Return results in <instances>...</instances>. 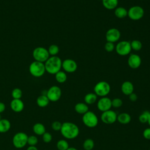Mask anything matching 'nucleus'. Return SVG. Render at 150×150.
Segmentation results:
<instances>
[{"label": "nucleus", "mask_w": 150, "mask_h": 150, "mask_svg": "<svg viewBox=\"0 0 150 150\" xmlns=\"http://www.w3.org/2000/svg\"><path fill=\"white\" fill-rule=\"evenodd\" d=\"M33 130L36 134L39 135H42L46 132V129L44 125L39 122L36 123L33 125Z\"/></svg>", "instance_id": "obj_25"}, {"label": "nucleus", "mask_w": 150, "mask_h": 150, "mask_svg": "<svg viewBox=\"0 0 150 150\" xmlns=\"http://www.w3.org/2000/svg\"><path fill=\"white\" fill-rule=\"evenodd\" d=\"M121 37V33L117 28H110L105 33L107 42L114 43L117 42Z\"/></svg>", "instance_id": "obj_12"}, {"label": "nucleus", "mask_w": 150, "mask_h": 150, "mask_svg": "<svg viewBox=\"0 0 150 150\" xmlns=\"http://www.w3.org/2000/svg\"><path fill=\"white\" fill-rule=\"evenodd\" d=\"M97 106L98 109L102 112L111 110L112 107L111 100L107 96L101 97L97 101Z\"/></svg>", "instance_id": "obj_13"}, {"label": "nucleus", "mask_w": 150, "mask_h": 150, "mask_svg": "<svg viewBox=\"0 0 150 150\" xmlns=\"http://www.w3.org/2000/svg\"><path fill=\"white\" fill-rule=\"evenodd\" d=\"M47 50L49 55H51L52 56H56L59 52V47L57 45L53 44L49 47Z\"/></svg>", "instance_id": "obj_30"}, {"label": "nucleus", "mask_w": 150, "mask_h": 150, "mask_svg": "<svg viewBox=\"0 0 150 150\" xmlns=\"http://www.w3.org/2000/svg\"><path fill=\"white\" fill-rule=\"evenodd\" d=\"M28 136L23 132L16 133L13 137L12 143L15 147L22 148L27 144Z\"/></svg>", "instance_id": "obj_8"}, {"label": "nucleus", "mask_w": 150, "mask_h": 150, "mask_svg": "<svg viewBox=\"0 0 150 150\" xmlns=\"http://www.w3.org/2000/svg\"><path fill=\"white\" fill-rule=\"evenodd\" d=\"M67 150H78V149H76V148H74V147H69Z\"/></svg>", "instance_id": "obj_42"}, {"label": "nucleus", "mask_w": 150, "mask_h": 150, "mask_svg": "<svg viewBox=\"0 0 150 150\" xmlns=\"http://www.w3.org/2000/svg\"><path fill=\"white\" fill-rule=\"evenodd\" d=\"M38 142V139L36 136L30 135L28 138L27 144L29 145V146H35Z\"/></svg>", "instance_id": "obj_33"}, {"label": "nucleus", "mask_w": 150, "mask_h": 150, "mask_svg": "<svg viewBox=\"0 0 150 150\" xmlns=\"http://www.w3.org/2000/svg\"><path fill=\"white\" fill-rule=\"evenodd\" d=\"M26 150H38V149L35 146H29Z\"/></svg>", "instance_id": "obj_41"}, {"label": "nucleus", "mask_w": 150, "mask_h": 150, "mask_svg": "<svg viewBox=\"0 0 150 150\" xmlns=\"http://www.w3.org/2000/svg\"><path fill=\"white\" fill-rule=\"evenodd\" d=\"M22 96V91L19 88H15L12 91V97L13 99H21Z\"/></svg>", "instance_id": "obj_32"}, {"label": "nucleus", "mask_w": 150, "mask_h": 150, "mask_svg": "<svg viewBox=\"0 0 150 150\" xmlns=\"http://www.w3.org/2000/svg\"><path fill=\"white\" fill-rule=\"evenodd\" d=\"M144 15V9L138 5L131 6L128 11V16L133 21L141 19Z\"/></svg>", "instance_id": "obj_9"}, {"label": "nucleus", "mask_w": 150, "mask_h": 150, "mask_svg": "<svg viewBox=\"0 0 150 150\" xmlns=\"http://www.w3.org/2000/svg\"><path fill=\"white\" fill-rule=\"evenodd\" d=\"M11 128V122L6 119L0 120V132L5 133L8 132Z\"/></svg>", "instance_id": "obj_22"}, {"label": "nucleus", "mask_w": 150, "mask_h": 150, "mask_svg": "<svg viewBox=\"0 0 150 150\" xmlns=\"http://www.w3.org/2000/svg\"><path fill=\"white\" fill-rule=\"evenodd\" d=\"M115 46L114 43L110 42H107L105 44L104 49L107 52H111L115 49Z\"/></svg>", "instance_id": "obj_35"}, {"label": "nucleus", "mask_w": 150, "mask_h": 150, "mask_svg": "<svg viewBox=\"0 0 150 150\" xmlns=\"http://www.w3.org/2000/svg\"><path fill=\"white\" fill-rule=\"evenodd\" d=\"M44 64L46 71L50 74H55L60 70L62 61L59 57L54 56L49 57Z\"/></svg>", "instance_id": "obj_2"}, {"label": "nucleus", "mask_w": 150, "mask_h": 150, "mask_svg": "<svg viewBox=\"0 0 150 150\" xmlns=\"http://www.w3.org/2000/svg\"><path fill=\"white\" fill-rule=\"evenodd\" d=\"M29 71L30 74L33 77H40L42 76L46 71L45 64L44 63L35 60L29 65Z\"/></svg>", "instance_id": "obj_3"}, {"label": "nucleus", "mask_w": 150, "mask_h": 150, "mask_svg": "<svg viewBox=\"0 0 150 150\" xmlns=\"http://www.w3.org/2000/svg\"><path fill=\"white\" fill-rule=\"evenodd\" d=\"M74 110L78 114L83 115L88 111V107L85 103H78L75 105Z\"/></svg>", "instance_id": "obj_19"}, {"label": "nucleus", "mask_w": 150, "mask_h": 150, "mask_svg": "<svg viewBox=\"0 0 150 150\" xmlns=\"http://www.w3.org/2000/svg\"><path fill=\"white\" fill-rule=\"evenodd\" d=\"M46 95L49 101L55 102L60 98L62 96V90L59 87L57 86H53L49 88Z\"/></svg>", "instance_id": "obj_10"}, {"label": "nucleus", "mask_w": 150, "mask_h": 150, "mask_svg": "<svg viewBox=\"0 0 150 150\" xmlns=\"http://www.w3.org/2000/svg\"><path fill=\"white\" fill-rule=\"evenodd\" d=\"M83 146L85 150H92L94 146V142L92 139H86L83 142Z\"/></svg>", "instance_id": "obj_27"}, {"label": "nucleus", "mask_w": 150, "mask_h": 150, "mask_svg": "<svg viewBox=\"0 0 150 150\" xmlns=\"http://www.w3.org/2000/svg\"><path fill=\"white\" fill-rule=\"evenodd\" d=\"M114 14L117 18L122 19L128 16V11L122 6L117 7L115 9Z\"/></svg>", "instance_id": "obj_21"}, {"label": "nucleus", "mask_w": 150, "mask_h": 150, "mask_svg": "<svg viewBox=\"0 0 150 150\" xmlns=\"http://www.w3.org/2000/svg\"><path fill=\"white\" fill-rule=\"evenodd\" d=\"M56 146L59 150H67L69 147L68 142L65 139L59 140L57 142Z\"/></svg>", "instance_id": "obj_28"}, {"label": "nucleus", "mask_w": 150, "mask_h": 150, "mask_svg": "<svg viewBox=\"0 0 150 150\" xmlns=\"http://www.w3.org/2000/svg\"><path fill=\"white\" fill-rule=\"evenodd\" d=\"M111 104L114 108H119L122 105V101L119 98H115L111 100Z\"/></svg>", "instance_id": "obj_34"}, {"label": "nucleus", "mask_w": 150, "mask_h": 150, "mask_svg": "<svg viewBox=\"0 0 150 150\" xmlns=\"http://www.w3.org/2000/svg\"><path fill=\"white\" fill-rule=\"evenodd\" d=\"M42 138H43V141L45 142L49 143L52 139V134L50 133L47 132H45L42 135Z\"/></svg>", "instance_id": "obj_36"}, {"label": "nucleus", "mask_w": 150, "mask_h": 150, "mask_svg": "<svg viewBox=\"0 0 150 150\" xmlns=\"http://www.w3.org/2000/svg\"><path fill=\"white\" fill-rule=\"evenodd\" d=\"M128 96H129V99L132 102L137 101L138 99V96L134 92L132 93H131V94H129Z\"/></svg>", "instance_id": "obj_39"}, {"label": "nucleus", "mask_w": 150, "mask_h": 150, "mask_svg": "<svg viewBox=\"0 0 150 150\" xmlns=\"http://www.w3.org/2000/svg\"><path fill=\"white\" fill-rule=\"evenodd\" d=\"M150 114V112L148 111H144L139 117V121L143 124L146 123L148 120V118Z\"/></svg>", "instance_id": "obj_31"}, {"label": "nucleus", "mask_w": 150, "mask_h": 150, "mask_svg": "<svg viewBox=\"0 0 150 150\" xmlns=\"http://www.w3.org/2000/svg\"><path fill=\"white\" fill-rule=\"evenodd\" d=\"M62 68L67 73H73L77 69V64L73 59H66L62 62Z\"/></svg>", "instance_id": "obj_14"}, {"label": "nucleus", "mask_w": 150, "mask_h": 150, "mask_svg": "<svg viewBox=\"0 0 150 150\" xmlns=\"http://www.w3.org/2000/svg\"><path fill=\"white\" fill-rule=\"evenodd\" d=\"M115 49L118 54L122 56H127L129 54L132 50L131 43L127 40H122L118 42L116 45Z\"/></svg>", "instance_id": "obj_7"}, {"label": "nucleus", "mask_w": 150, "mask_h": 150, "mask_svg": "<svg viewBox=\"0 0 150 150\" xmlns=\"http://www.w3.org/2000/svg\"><path fill=\"white\" fill-rule=\"evenodd\" d=\"M54 75L56 80L59 83H63L67 80V74L64 71L60 70Z\"/></svg>", "instance_id": "obj_26"}, {"label": "nucleus", "mask_w": 150, "mask_h": 150, "mask_svg": "<svg viewBox=\"0 0 150 150\" xmlns=\"http://www.w3.org/2000/svg\"><path fill=\"white\" fill-rule=\"evenodd\" d=\"M117 119V113L111 110H109L102 112L101 115V121L107 124H112L114 123Z\"/></svg>", "instance_id": "obj_11"}, {"label": "nucleus", "mask_w": 150, "mask_h": 150, "mask_svg": "<svg viewBox=\"0 0 150 150\" xmlns=\"http://www.w3.org/2000/svg\"><path fill=\"white\" fill-rule=\"evenodd\" d=\"M131 49L135 51H139L142 47V44L138 40H134L130 42Z\"/></svg>", "instance_id": "obj_29"}, {"label": "nucleus", "mask_w": 150, "mask_h": 150, "mask_svg": "<svg viewBox=\"0 0 150 150\" xmlns=\"http://www.w3.org/2000/svg\"><path fill=\"white\" fill-rule=\"evenodd\" d=\"M111 87L108 83L105 81L98 82L94 87V93L101 97H106L110 92Z\"/></svg>", "instance_id": "obj_4"}, {"label": "nucleus", "mask_w": 150, "mask_h": 150, "mask_svg": "<svg viewBox=\"0 0 150 150\" xmlns=\"http://www.w3.org/2000/svg\"><path fill=\"white\" fill-rule=\"evenodd\" d=\"M5 110V105L2 102H0V114L4 112Z\"/></svg>", "instance_id": "obj_40"}, {"label": "nucleus", "mask_w": 150, "mask_h": 150, "mask_svg": "<svg viewBox=\"0 0 150 150\" xmlns=\"http://www.w3.org/2000/svg\"><path fill=\"white\" fill-rule=\"evenodd\" d=\"M149 124V125L150 126V114H149V118H148V122H147Z\"/></svg>", "instance_id": "obj_43"}, {"label": "nucleus", "mask_w": 150, "mask_h": 150, "mask_svg": "<svg viewBox=\"0 0 150 150\" xmlns=\"http://www.w3.org/2000/svg\"><path fill=\"white\" fill-rule=\"evenodd\" d=\"M103 5L108 10L115 9L118 5V0H102Z\"/></svg>", "instance_id": "obj_20"}, {"label": "nucleus", "mask_w": 150, "mask_h": 150, "mask_svg": "<svg viewBox=\"0 0 150 150\" xmlns=\"http://www.w3.org/2000/svg\"><path fill=\"white\" fill-rule=\"evenodd\" d=\"M10 105L11 109L16 112L22 111L24 108V104L21 99H13Z\"/></svg>", "instance_id": "obj_17"}, {"label": "nucleus", "mask_w": 150, "mask_h": 150, "mask_svg": "<svg viewBox=\"0 0 150 150\" xmlns=\"http://www.w3.org/2000/svg\"><path fill=\"white\" fill-rule=\"evenodd\" d=\"M97 100V96L94 93H87L84 96V102L86 104H93Z\"/></svg>", "instance_id": "obj_23"}, {"label": "nucleus", "mask_w": 150, "mask_h": 150, "mask_svg": "<svg viewBox=\"0 0 150 150\" xmlns=\"http://www.w3.org/2000/svg\"><path fill=\"white\" fill-rule=\"evenodd\" d=\"M49 100L46 95L42 94L39 96L36 100V103L40 107H46L49 103Z\"/></svg>", "instance_id": "obj_24"}, {"label": "nucleus", "mask_w": 150, "mask_h": 150, "mask_svg": "<svg viewBox=\"0 0 150 150\" xmlns=\"http://www.w3.org/2000/svg\"><path fill=\"white\" fill-rule=\"evenodd\" d=\"M117 120L122 124H127L130 122L131 120V115L127 112H121L117 115Z\"/></svg>", "instance_id": "obj_18"}, {"label": "nucleus", "mask_w": 150, "mask_h": 150, "mask_svg": "<svg viewBox=\"0 0 150 150\" xmlns=\"http://www.w3.org/2000/svg\"><path fill=\"white\" fill-rule=\"evenodd\" d=\"M62 135L66 139H72L78 137L79 128L78 126L71 122H65L62 124L60 129Z\"/></svg>", "instance_id": "obj_1"}, {"label": "nucleus", "mask_w": 150, "mask_h": 150, "mask_svg": "<svg viewBox=\"0 0 150 150\" xmlns=\"http://www.w3.org/2000/svg\"><path fill=\"white\" fill-rule=\"evenodd\" d=\"M62 124L58 121H55L52 124V128L54 131H60Z\"/></svg>", "instance_id": "obj_37"}, {"label": "nucleus", "mask_w": 150, "mask_h": 150, "mask_svg": "<svg viewBox=\"0 0 150 150\" xmlns=\"http://www.w3.org/2000/svg\"><path fill=\"white\" fill-rule=\"evenodd\" d=\"M82 121L84 124L88 128H94L98 123V118L93 111H88L83 115Z\"/></svg>", "instance_id": "obj_5"}, {"label": "nucleus", "mask_w": 150, "mask_h": 150, "mask_svg": "<svg viewBox=\"0 0 150 150\" xmlns=\"http://www.w3.org/2000/svg\"><path fill=\"white\" fill-rule=\"evenodd\" d=\"M143 137L146 139H150V127L146 128L143 131Z\"/></svg>", "instance_id": "obj_38"}, {"label": "nucleus", "mask_w": 150, "mask_h": 150, "mask_svg": "<svg viewBox=\"0 0 150 150\" xmlns=\"http://www.w3.org/2000/svg\"><path fill=\"white\" fill-rule=\"evenodd\" d=\"M141 58L136 54H131L128 59V64L133 69H138L141 66Z\"/></svg>", "instance_id": "obj_15"}, {"label": "nucleus", "mask_w": 150, "mask_h": 150, "mask_svg": "<svg viewBox=\"0 0 150 150\" xmlns=\"http://www.w3.org/2000/svg\"><path fill=\"white\" fill-rule=\"evenodd\" d=\"M122 93L126 95L129 96L134 92V87L133 84L129 81H125L122 83L121 87Z\"/></svg>", "instance_id": "obj_16"}, {"label": "nucleus", "mask_w": 150, "mask_h": 150, "mask_svg": "<svg viewBox=\"0 0 150 150\" xmlns=\"http://www.w3.org/2000/svg\"><path fill=\"white\" fill-rule=\"evenodd\" d=\"M1 120V115H0V120Z\"/></svg>", "instance_id": "obj_44"}, {"label": "nucleus", "mask_w": 150, "mask_h": 150, "mask_svg": "<svg viewBox=\"0 0 150 150\" xmlns=\"http://www.w3.org/2000/svg\"><path fill=\"white\" fill-rule=\"evenodd\" d=\"M32 56L35 61L45 63L49 57L47 49L43 47H37L32 52Z\"/></svg>", "instance_id": "obj_6"}, {"label": "nucleus", "mask_w": 150, "mask_h": 150, "mask_svg": "<svg viewBox=\"0 0 150 150\" xmlns=\"http://www.w3.org/2000/svg\"><path fill=\"white\" fill-rule=\"evenodd\" d=\"M149 150H150V148H149Z\"/></svg>", "instance_id": "obj_45"}]
</instances>
